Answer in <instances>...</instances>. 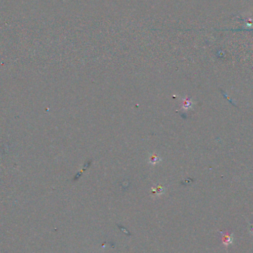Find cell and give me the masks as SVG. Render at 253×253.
<instances>
[{"instance_id":"cell-1","label":"cell","mask_w":253,"mask_h":253,"mask_svg":"<svg viewBox=\"0 0 253 253\" xmlns=\"http://www.w3.org/2000/svg\"><path fill=\"white\" fill-rule=\"evenodd\" d=\"M223 236V243L224 245L227 246V245H231L233 242V235L231 234H225L224 233H221Z\"/></svg>"}]
</instances>
